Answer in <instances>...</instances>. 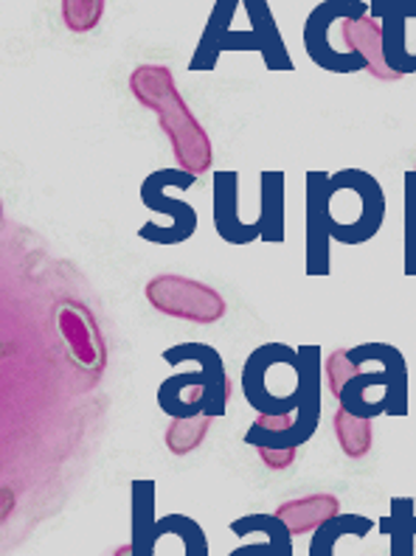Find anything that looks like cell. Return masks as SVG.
Here are the masks:
<instances>
[{"instance_id": "cell-1", "label": "cell", "mask_w": 416, "mask_h": 556, "mask_svg": "<svg viewBox=\"0 0 416 556\" xmlns=\"http://www.w3.org/2000/svg\"><path fill=\"white\" fill-rule=\"evenodd\" d=\"M226 51H256L267 71H293L267 0H217L191 54L189 71H214Z\"/></svg>"}, {"instance_id": "cell-2", "label": "cell", "mask_w": 416, "mask_h": 556, "mask_svg": "<svg viewBox=\"0 0 416 556\" xmlns=\"http://www.w3.org/2000/svg\"><path fill=\"white\" fill-rule=\"evenodd\" d=\"M130 93L141 108L157 116V124L172 143L178 169L194 177L209 175L214 163L212 138L180 96L175 74L166 65H138L130 74Z\"/></svg>"}, {"instance_id": "cell-3", "label": "cell", "mask_w": 416, "mask_h": 556, "mask_svg": "<svg viewBox=\"0 0 416 556\" xmlns=\"http://www.w3.org/2000/svg\"><path fill=\"white\" fill-rule=\"evenodd\" d=\"M169 366H180L186 359L198 363L200 371L172 374L169 380L157 388V405L172 419H189V416H223L234 396V382L226 374L223 357L214 346L205 343H180L164 352Z\"/></svg>"}, {"instance_id": "cell-4", "label": "cell", "mask_w": 416, "mask_h": 556, "mask_svg": "<svg viewBox=\"0 0 416 556\" xmlns=\"http://www.w3.org/2000/svg\"><path fill=\"white\" fill-rule=\"evenodd\" d=\"M349 357L363 371L343 386L338 396L341 407L363 419H375L382 414V405L371 396L377 391L386 402V414L408 416V366L400 349L391 343H361L349 349Z\"/></svg>"}, {"instance_id": "cell-5", "label": "cell", "mask_w": 416, "mask_h": 556, "mask_svg": "<svg viewBox=\"0 0 416 556\" xmlns=\"http://www.w3.org/2000/svg\"><path fill=\"white\" fill-rule=\"evenodd\" d=\"M382 219H386V194L375 175L363 169H341L329 175L327 223L335 242H369L380 233Z\"/></svg>"}, {"instance_id": "cell-6", "label": "cell", "mask_w": 416, "mask_h": 556, "mask_svg": "<svg viewBox=\"0 0 416 556\" xmlns=\"http://www.w3.org/2000/svg\"><path fill=\"white\" fill-rule=\"evenodd\" d=\"M133 554L136 556H209V536L198 520L166 515L155 520V483H133Z\"/></svg>"}, {"instance_id": "cell-7", "label": "cell", "mask_w": 416, "mask_h": 556, "mask_svg": "<svg viewBox=\"0 0 416 556\" xmlns=\"http://www.w3.org/2000/svg\"><path fill=\"white\" fill-rule=\"evenodd\" d=\"M299 349L285 346V343H265L251 357L245 359L242 368V394H245L248 405L256 414H290L299 405V386H279L274 382V374L295 371L299 368Z\"/></svg>"}, {"instance_id": "cell-8", "label": "cell", "mask_w": 416, "mask_h": 556, "mask_svg": "<svg viewBox=\"0 0 416 556\" xmlns=\"http://www.w3.org/2000/svg\"><path fill=\"white\" fill-rule=\"evenodd\" d=\"M143 295L155 313L186 320V324H217L228 313L226 299L214 287L203 285L198 278L175 276V273L150 278L143 287Z\"/></svg>"}, {"instance_id": "cell-9", "label": "cell", "mask_w": 416, "mask_h": 556, "mask_svg": "<svg viewBox=\"0 0 416 556\" xmlns=\"http://www.w3.org/2000/svg\"><path fill=\"white\" fill-rule=\"evenodd\" d=\"M361 14H369V3H363V0H324L310 12L307 23H304V48L318 68L329 71V74H361V71H366V62L361 56L343 54V51L332 48V40H329V28L335 21L361 17Z\"/></svg>"}, {"instance_id": "cell-10", "label": "cell", "mask_w": 416, "mask_h": 556, "mask_svg": "<svg viewBox=\"0 0 416 556\" xmlns=\"http://www.w3.org/2000/svg\"><path fill=\"white\" fill-rule=\"evenodd\" d=\"M324 359L318 346L299 349V405H295V428L279 435L262 447L270 450H299L315 435L322 425V388H324Z\"/></svg>"}, {"instance_id": "cell-11", "label": "cell", "mask_w": 416, "mask_h": 556, "mask_svg": "<svg viewBox=\"0 0 416 556\" xmlns=\"http://www.w3.org/2000/svg\"><path fill=\"white\" fill-rule=\"evenodd\" d=\"M175 177H178V169H157L141 184V203L150 211L166 214L172 219L169 231L157 233L152 239L155 244H180L194 237V231H198V211L191 208L189 203H184V200L166 194V189H169Z\"/></svg>"}, {"instance_id": "cell-12", "label": "cell", "mask_w": 416, "mask_h": 556, "mask_svg": "<svg viewBox=\"0 0 416 556\" xmlns=\"http://www.w3.org/2000/svg\"><path fill=\"white\" fill-rule=\"evenodd\" d=\"M307 184V253H304V267H307V276H329L332 265H329V223H327V189H329V175L327 172H307L304 177Z\"/></svg>"}, {"instance_id": "cell-13", "label": "cell", "mask_w": 416, "mask_h": 556, "mask_svg": "<svg viewBox=\"0 0 416 556\" xmlns=\"http://www.w3.org/2000/svg\"><path fill=\"white\" fill-rule=\"evenodd\" d=\"M369 14L382 21V51L389 68L400 76L416 74V54L405 46V21L416 17V0H375L369 3Z\"/></svg>"}, {"instance_id": "cell-14", "label": "cell", "mask_w": 416, "mask_h": 556, "mask_svg": "<svg viewBox=\"0 0 416 556\" xmlns=\"http://www.w3.org/2000/svg\"><path fill=\"white\" fill-rule=\"evenodd\" d=\"M341 40L349 48V54L361 56L366 62L375 79L380 81H396L403 76L389 68L386 62V51H382V26L371 14H361V17H343L341 21Z\"/></svg>"}, {"instance_id": "cell-15", "label": "cell", "mask_w": 416, "mask_h": 556, "mask_svg": "<svg viewBox=\"0 0 416 556\" xmlns=\"http://www.w3.org/2000/svg\"><path fill=\"white\" fill-rule=\"evenodd\" d=\"M214 228L228 244H248L262 237L260 223L245 225L239 219L237 172H214Z\"/></svg>"}, {"instance_id": "cell-16", "label": "cell", "mask_w": 416, "mask_h": 556, "mask_svg": "<svg viewBox=\"0 0 416 556\" xmlns=\"http://www.w3.org/2000/svg\"><path fill=\"white\" fill-rule=\"evenodd\" d=\"M274 515L285 522L290 534L304 536L327 526L335 517H341V501L335 495H327V492H318V495L279 503Z\"/></svg>"}, {"instance_id": "cell-17", "label": "cell", "mask_w": 416, "mask_h": 556, "mask_svg": "<svg viewBox=\"0 0 416 556\" xmlns=\"http://www.w3.org/2000/svg\"><path fill=\"white\" fill-rule=\"evenodd\" d=\"M231 531L237 536L265 534V543L242 545L228 556H293V534L287 531L285 522L276 515H245L231 522Z\"/></svg>"}, {"instance_id": "cell-18", "label": "cell", "mask_w": 416, "mask_h": 556, "mask_svg": "<svg viewBox=\"0 0 416 556\" xmlns=\"http://www.w3.org/2000/svg\"><path fill=\"white\" fill-rule=\"evenodd\" d=\"M262 186V214L260 231L262 242H285V172L267 169L260 177Z\"/></svg>"}, {"instance_id": "cell-19", "label": "cell", "mask_w": 416, "mask_h": 556, "mask_svg": "<svg viewBox=\"0 0 416 556\" xmlns=\"http://www.w3.org/2000/svg\"><path fill=\"white\" fill-rule=\"evenodd\" d=\"M377 526L391 540L389 556H416V511L411 497H394L391 515L382 517Z\"/></svg>"}, {"instance_id": "cell-20", "label": "cell", "mask_w": 416, "mask_h": 556, "mask_svg": "<svg viewBox=\"0 0 416 556\" xmlns=\"http://www.w3.org/2000/svg\"><path fill=\"white\" fill-rule=\"evenodd\" d=\"M335 439H338V447L346 458H366L371 453V444H375V430H371V419H363V416L349 414L346 407H338L332 419Z\"/></svg>"}, {"instance_id": "cell-21", "label": "cell", "mask_w": 416, "mask_h": 556, "mask_svg": "<svg viewBox=\"0 0 416 556\" xmlns=\"http://www.w3.org/2000/svg\"><path fill=\"white\" fill-rule=\"evenodd\" d=\"M375 522L363 515H341L313 531L310 540V556H335V545L341 543L343 536H366Z\"/></svg>"}, {"instance_id": "cell-22", "label": "cell", "mask_w": 416, "mask_h": 556, "mask_svg": "<svg viewBox=\"0 0 416 556\" xmlns=\"http://www.w3.org/2000/svg\"><path fill=\"white\" fill-rule=\"evenodd\" d=\"M214 416H189V419H172V425L166 428V447H169L172 455H184L194 453L209 435V428H212Z\"/></svg>"}, {"instance_id": "cell-23", "label": "cell", "mask_w": 416, "mask_h": 556, "mask_svg": "<svg viewBox=\"0 0 416 556\" xmlns=\"http://www.w3.org/2000/svg\"><path fill=\"white\" fill-rule=\"evenodd\" d=\"M104 0H62V23L74 35H88L102 23Z\"/></svg>"}, {"instance_id": "cell-24", "label": "cell", "mask_w": 416, "mask_h": 556, "mask_svg": "<svg viewBox=\"0 0 416 556\" xmlns=\"http://www.w3.org/2000/svg\"><path fill=\"white\" fill-rule=\"evenodd\" d=\"M405 276H416V169L405 172Z\"/></svg>"}, {"instance_id": "cell-25", "label": "cell", "mask_w": 416, "mask_h": 556, "mask_svg": "<svg viewBox=\"0 0 416 556\" xmlns=\"http://www.w3.org/2000/svg\"><path fill=\"white\" fill-rule=\"evenodd\" d=\"M363 368L355 366L352 363V357H349V349H335V352H329L327 363H324V374H327V388L329 394L338 400L343 391V386H346L355 374H361Z\"/></svg>"}, {"instance_id": "cell-26", "label": "cell", "mask_w": 416, "mask_h": 556, "mask_svg": "<svg viewBox=\"0 0 416 556\" xmlns=\"http://www.w3.org/2000/svg\"><path fill=\"white\" fill-rule=\"evenodd\" d=\"M62 332L83 346V354H79V359H83V363H88L90 366V363H99V357L104 359V352L99 349V340H88V334H96V326L90 318L85 320V324L76 326V320H71L68 306H65V309H62Z\"/></svg>"}, {"instance_id": "cell-27", "label": "cell", "mask_w": 416, "mask_h": 556, "mask_svg": "<svg viewBox=\"0 0 416 556\" xmlns=\"http://www.w3.org/2000/svg\"><path fill=\"white\" fill-rule=\"evenodd\" d=\"M260 450V458L267 469H290L295 464V455L299 450H270V447H256Z\"/></svg>"}, {"instance_id": "cell-28", "label": "cell", "mask_w": 416, "mask_h": 556, "mask_svg": "<svg viewBox=\"0 0 416 556\" xmlns=\"http://www.w3.org/2000/svg\"><path fill=\"white\" fill-rule=\"evenodd\" d=\"M113 556H136V554H133V545L127 543V545H122V548L113 551Z\"/></svg>"}]
</instances>
